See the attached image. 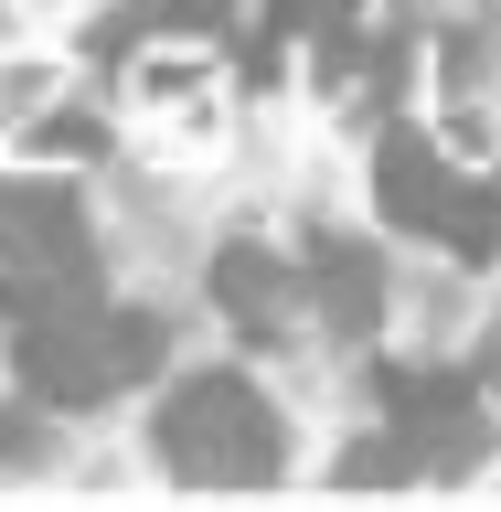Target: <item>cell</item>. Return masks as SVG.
Wrapping results in <instances>:
<instances>
[{
    "label": "cell",
    "mask_w": 501,
    "mask_h": 512,
    "mask_svg": "<svg viewBox=\"0 0 501 512\" xmlns=\"http://www.w3.org/2000/svg\"><path fill=\"white\" fill-rule=\"evenodd\" d=\"M160 331L128 310H96V299H64V310L22 320V384L43 395V406H107L118 384L150 374Z\"/></svg>",
    "instance_id": "6da1fadb"
},
{
    "label": "cell",
    "mask_w": 501,
    "mask_h": 512,
    "mask_svg": "<svg viewBox=\"0 0 501 512\" xmlns=\"http://www.w3.org/2000/svg\"><path fill=\"white\" fill-rule=\"evenodd\" d=\"M160 459L203 491H246V480H278V416L267 395L235 374H192L171 406H160Z\"/></svg>",
    "instance_id": "7a4b0ae2"
},
{
    "label": "cell",
    "mask_w": 501,
    "mask_h": 512,
    "mask_svg": "<svg viewBox=\"0 0 501 512\" xmlns=\"http://www.w3.org/2000/svg\"><path fill=\"white\" fill-rule=\"evenodd\" d=\"M86 299V214L54 182H0V320Z\"/></svg>",
    "instance_id": "3957f363"
},
{
    "label": "cell",
    "mask_w": 501,
    "mask_h": 512,
    "mask_svg": "<svg viewBox=\"0 0 501 512\" xmlns=\"http://www.w3.org/2000/svg\"><path fill=\"white\" fill-rule=\"evenodd\" d=\"M384 406H395V438L427 459V438H438V470H470L480 459V406H470V384L459 374H416V363H384Z\"/></svg>",
    "instance_id": "277c9868"
},
{
    "label": "cell",
    "mask_w": 501,
    "mask_h": 512,
    "mask_svg": "<svg viewBox=\"0 0 501 512\" xmlns=\"http://www.w3.org/2000/svg\"><path fill=\"white\" fill-rule=\"evenodd\" d=\"M214 64L203 54H160V64H139V128H150L160 150H203L214 139Z\"/></svg>",
    "instance_id": "5b68a950"
},
{
    "label": "cell",
    "mask_w": 501,
    "mask_h": 512,
    "mask_svg": "<svg viewBox=\"0 0 501 512\" xmlns=\"http://www.w3.org/2000/svg\"><path fill=\"white\" fill-rule=\"evenodd\" d=\"M374 192H384V214H395V224H427V235H438L448 203H459V171H448L416 128H395V139L374 150Z\"/></svg>",
    "instance_id": "8992f818"
},
{
    "label": "cell",
    "mask_w": 501,
    "mask_h": 512,
    "mask_svg": "<svg viewBox=\"0 0 501 512\" xmlns=\"http://www.w3.org/2000/svg\"><path fill=\"white\" fill-rule=\"evenodd\" d=\"M214 299L246 320V331H278L288 299H299V278H288L267 246H224V256H214Z\"/></svg>",
    "instance_id": "52a82bcc"
},
{
    "label": "cell",
    "mask_w": 501,
    "mask_h": 512,
    "mask_svg": "<svg viewBox=\"0 0 501 512\" xmlns=\"http://www.w3.org/2000/svg\"><path fill=\"white\" fill-rule=\"evenodd\" d=\"M310 288H320V310L342 320V331H374V310H384L374 256H363V246H342V235H320V246H310Z\"/></svg>",
    "instance_id": "ba28073f"
},
{
    "label": "cell",
    "mask_w": 501,
    "mask_h": 512,
    "mask_svg": "<svg viewBox=\"0 0 501 512\" xmlns=\"http://www.w3.org/2000/svg\"><path fill=\"white\" fill-rule=\"evenodd\" d=\"M267 11H278V32H320V75L331 86L352 75V11L363 0H267Z\"/></svg>",
    "instance_id": "9c48e42d"
},
{
    "label": "cell",
    "mask_w": 501,
    "mask_h": 512,
    "mask_svg": "<svg viewBox=\"0 0 501 512\" xmlns=\"http://www.w3.org/2000/svg\"><path fill=\"white\" fill-rule=\"evenodd\" d=\"M459 256H491V235H501V192L491 182H459V203H448V224H438Z\"/></svg>",
    "instance_id": "30bf717a"
},
{
    "label": "cell",
    "mask_w": 501,
    "mask_h": 512,
    "mask_svg": "<svg viewBox=\"0 0 501 512\" xmlns=\"http://www.w3.org/2000/svg\"><path fill=\"white\" fill-rule=\"evenodd\" d=\"M32 150H43V160H96V118H43Z\"/></svg>",
    "instance_id": "8fae6325"
}]
</instances>
